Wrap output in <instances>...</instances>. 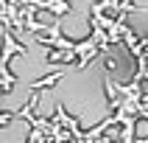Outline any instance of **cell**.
<instances>
[{"label":"cell","instance_id":"obj_3","mask_svg":"<svg viewBox=\"0 0 148 143\" xmlns=\"http://www.w3.org/2000/svg\"><path fill=\"white\" fill-rule=\"evenodd\" d=\"M62 76H64V73H53V76H48V79H39V82H34V84H31V90H42V87H53L56 82H62Z\"/></svg>","mask_w":148,"mask_h":143},{"label":"cell","instance_id":"obj_2","mask_svg":"<svg viewBox=\"0 0 148 143\" xmlns=\"http://www.w3.org/2000/svg\"><path fill=\"white\" fill-rule=\"evenodd\" d=\"M28 6H36V8H45V11H50L53 17H64L73 11V6L67 3V0H31Z\"/></svg>","mask_w":148,"mask_h":143},{"label":"cell","instance_id":"obj_1","mask_svg":"<svg viewBox=\"0 0 148 143\" xmlns=\"http://www.w3.org/2000/svg\"><path fill=\"white\" fill-rule=\"evenodd\" d=\"M14 53L23 56V53H28V48L14 39V31H11L8 25H3V59H0V76H3V90H6V93L14 87V76H11V70H8V62H11Z\"/></svg>","mask_w":148,"mask_h":143}]
</instances>
